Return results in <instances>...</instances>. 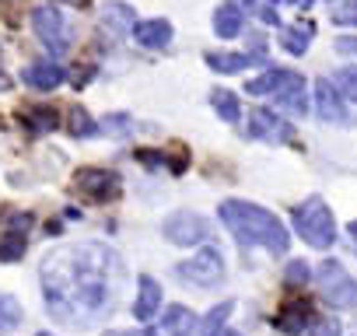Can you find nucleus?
Listing matches in <instances>:
<instances>
[{"label": "nucleus", "instance_id": "obj_1", "mask_svg": "<svg viewBox=\"0 0 357 336\" xmlns=\"http://www.w3.org/2000/svg\"><path fill=\"white\" fill-rule=\"evenodd\" d=\"M39 280L50 315L60 326L88 329L112 315L126 284V266L109 245L77 242L46 256Z\"/></svg>", "mask_w": 357, "mask_h": 336}, {"label": "nucleus", "instance_id": "obj_2", "mask_svg": "<svg viewBox=\"0 0 357 336\" xmlns=\"http://www.w3.org/2000/svg\"><path fill=\"white\" fill-rule=\"evenodd\" d=\"M218 214L228 224V231L245 245H263L266 252H287V245H291V235L280 224V217L249 200H225L218 207Z\"/></svg>", "mask_w": 357, "mask_h": 336}, {"label": "nucleus", "instance_id": "obj_20", "mask_svg": "<svg viewBox=\"0 0 357 336\" xmlns=\"http://www.w3.org/2000/svg\"><path fill=\"white\" fill-rule=\"evenodd\" d=\"M291 77H294V70H277V67H273V70H266V74L252 77V81L245 84V91H249V95H256V98H259V95H273V91H277V88H284Z\"/></svg>", "mask_w": 357, "mask_h": 336}, {"label": "nucleus", "instance_id": "obj_23", "mask_svg": "<svg viewBox=\"0 0 357 336\" xmlns=\"http://www.w3.org/2000/svg\"><path fill=\"white\" fill-rule=\"evenodd\" d=\"M67 130H70V137H77V140H88V137H95V133H98V119H91V112H84V109L77 105V109H70Z\"/></svg>", "mask_w": 357, "mask_h": 336}, {"label": "nucleus", "instance_id": "obj_15", "mask_svg": "<svg viewBox=\"0 0 357 336\" xmlns=\"http://www.w3.org/2000/svg\"><path fill=\"white\" fill-rule=\"evenodd\" d=\"M161 308V284L154 277H140L137 280V301H133V315L140 322H151Z\"/></svg>", "mask_w": 357, "mask_h": 336}, {"label": "nucleus", "instance_id": "obj_10", "mask_svg": "<svg viewBox=\"0 0 357 336\" xmlns=\"http://www.w3.org/2000/svg\"><path fill=\"white\" fill-rule=\"evenodd\" d=\"M259 63H266L263 49H252V53H207V67L218 70V74H242V70L259 67Z\"/></svg>", "mask_w": 357, "mask_h": 336}, {"label": "nucleus", "instance_id": "obj_12", "mask_svg": "<svg viewBox=\"0 0 357 336\" xmlns=\"http://www.w3.org/2000/svg\"><path fill=\"white\" fill-rule=\"evenodd\" d=\"M63 77H67L63 67L60 63H50V60H39V63H32V67L22 70V81L29 88H36V91H53V88L63 84Z\"/></svg>", "mask_w": 357, "mask_h": 336}, {"label": "nucleus", "instance_id": "obj_39", "mask_svg": "<svg viewBox=\"0 0 357 336\" xmlns=\"http://www.w3.org/2000/svg\"><path fill=\"white\" fill-rule=\"evenodd\" d=\"M39 336H46V333H39Z\"/></svg>", "mask_w": 357, "mask_h": 336}, {"label": "nucleus", "instance_id": "obj_3", "mask_svg": "<svg viewBox=\"0 0 357 336\" xmlns=\"http://www.w3.org/2000/svg\"><path fill=\"white\" fill-rule=\"evenodd\" d=\"M294 231L312 249H329L336 242V221H333V211L322 204V197H308L305 204L294 207Z\"/></svg>", "mask_w": 357, "mask_h": 336}, {"label": "nucleus", "instance_id": "obj_35", "mask_svg": "<svg viewBox=\"0 0 357 336\" xmlns=\"http://www.w3.org/2000/svg\"><path fill=\"white\" fill-rule=\"evenodd\" d=\"M109 336H154L151 329H137V333H109Z\"/></svg>", "mask_w": 357, "mask_h": 336}, {"label": "nucleus", "instance_id": "obj_11", "mask_svg": "<svg viewBox=\"0 0 357 336\" xmlns=\"http://www.w3.org/2000/svg\"><path fill=\"white\" fill-rule=\"evenodd\" d=\"M315 109H319V119H326V123H347L343 98L329 77H319V84H315Z\"/></svg>", "mask_w": 357, "mask_h": 336}, {"label": "nucleus", "instance_id": "obj_4", "mask_svg": "<svg viewBox=\"0 0 357 336\" xmlns=\"http://www.w3.org/2000/svg\"><path fill=\"white\" fill-rule=\"evenodd\" d=\"M175 273L183 277V284H190V287H197V291H207V287L225 284V259H221V249H218V245H204L197 256H190L186 263H178Z\"/></svg>", "mask_w": 357, "mask_h": 336}, {"label": "nucleus", "instance_id": "obj_17", "mask_svg": "<svg viewBox=\"0 0 357 336\" xmlns=\"http://www.w3.org/2000/svg\"><path fill=\"white\" fill-rule=\"evenodd\" d=\"M273 98H277V105L284 109V112H294V116H305L308 112V95H305V77L301 74H294L284 88H277L273 91Z\"/></svg>", "mask_w": 357, "mask_h": 336}, {"label": "nucleus", "instance_id": "obj_38", "mask_svg": "<svg viewBox=\"0 0 357 336\" xmlns=\"http://www.w3.org/2000/svg\"><path fill=\"white\" fill-rule=\"evenodd\" d=\"M350 238H354V242H357V221H354V224H350Z\"/></svg>", "mask_w": 357, "mask_h": 336}, {"label": "nucleus", "instance_id": "obj_24", "mask_svg": "<svg viewBox=\"0 0 357 336\" xmlns=\"http://www.w3.org/2000/svg\"><path fill=\"white\" fill-rule=\"evenodd\" d=\"M329 81H333V88L340 91V98L357 102V67H340Z\"/></svg>", "mask_w": 357, "mask_h": 336}, {"label": "nucleus", "instance_id": "obj_36", "mask_svg": "<svg viewBox=\"0 0 357 336\" xmlns=\"http://www.w3.org/2000/svg\"><path fill=\"white\" fill-rule=\"evenodd\" d=\"M211 336H242V333H235V329H218V333H211Z\"/></svg>", "mask_w": 357, "mask_h": 336}, {"label": "nucleus", "instance_id": "obj_34", "mask_svg": "<svg viewBox=\"0 0 357 336\" xmlns=\"http://www.w3.org/2000/svg\"><path fill=\"white\" fill-rule=\"evenodd\" d=\"M336 49H340V53H354V56H357V39H336Z\"/></svg>", "mask_w": 357, "mask_h": 336}, {"label": "nucleus", "instance_id": "obj_5", "mask_svg": "<svg viewBox=\"0 0 357 336\" xmlns=\"http://www.w3.org/2000/svg\"><path fill=\"white\" fill-rule=\"evenodd\" d=\"M319 291L322 298L333 305V308H357V280L336 263V259H326L319 266Z\"/></svg>", "mask_w": 357, "mask_h": 336}, {"label": "nucleus", "instance_id": "obj_26", "mask_svg": "<svg viewBox=\"0 0 357 336\" xmlns=\"http://www.w3.org/2000/svg\"><path fill=\"white\" fill-rule=\"evenodd\" d=\"M29 123H32L36 130L50 133V130L60 126V116H56V109H29Z\"/></svg>", "mask_w": 357, "mask_h": 336}, {"label": "nucleus", "instance_id": "obj_29", "mask_svg": "<svg viewBox=\"0 0 357 336\" xmlns=\"http://www.w3.org/2000/svg\"><path fill=\"white\" fill-rule=\"evenodd\" d=\"M231 308H235V301H221V305H218V308H214V312L204 319V329H207V336H211V333H218V329L225 326V319L231 315Z\"/></svg>", "mask_w": 357, "mask_h": 336}, {"label": "nucleus", "instance_id": "obj_16", "mask_svg": "<svg viewBox=\"0 0 357 336\" xmlns=\"http://www.w3.org/2000/svg\"><path fill=\"white\" fill-rule=\"evenodd\" d=\"M242 29H245V11H242V4L228 0V4H221V8L214 11V32H218L221 39H238Z\"/></svg>", "mask_w": 357, "mask_h": 336}, {"label": "nucleus", "instance_id": "obj_21", "mask_svg": "<svg viewBox=\"0 0 357 336\" xmlns=\"http://www.w3.org/2000/svg\"><path fill=\"white\" fill-rule=\"evenodd\" d=\"M165 329H168V336H193L197 333V315L183 305H175V308L165 312Z\"/></svg>", "mask_w": 357, "mask_h": 336}, {"label": "nucleus", "instance_id": "obj_7", "mask_svg": "<svg viewBox=\"0 0 357 336\" xmlns=\"http://www.w3.org/2000/svg\"><path fill=\"white\" fill-rule=\"evenodd\" d=\"M74 186H77L88 200L109 204V200L119 197L123 179H119V172H112V168H81V172L74 176Z\"/></svg>", "mask_w": 357, "mask_h": 336}, {"label": "nucleus", "instance_id": "obj_8", "mask_svg": "<svg viewBox=\"0 0 357 336\" xmlns=\"http://www.w3.org/2000/svg\"><path fill=\"white\" fill-rule=\"evenodd\" d=\"M207 235H211V224L200 214H193V211H178V214H172L165 221V238L172 245H183V249L186 245H200Z\"/></svg>", "mask_w": 357, "mask_h": 336}, {"label": "nucleus", "instance_id": "obj_37", "mask_svg": "<svg viewBox=\"0 0 357 336\" xmlns=\"http://www.w3.org/2000/svg\"><path fill=\"white\" fill-rule=\"evenodd\" d=\"M291 4H298V8H312L315 0H291Z\"/></svg>", "mask_w": 357, "mask_h": 336}, {"label": "nucleus", "instance_id": "obj_6", "mask_svg": "<svg viewBox=\"0 0 357 336\" xmlns=\"http://www.w3.org/2000/svg\"><path fill=\"white\" fill-rule=\"evenodd\" d=\"M32 29H36V36L43 39V46H46L50 53L63 56V53L70 49V29H67L63 15H60L53 4L32 11Z\"/></svg>", "mask_w": 357, "mask_h": 336}, {"label": "nucleus", "instance_id": "obj_33", "mask_svg": "<svg viewBox=\"0 0 357 336\" xmlns=\"http://www.w3.org/2000/svg\"><path fill=\"white\" fill-rule=\"evenodd\" d=\"M259 22H263V25H280V15H277V4H270V0H266V4L259 8Z\"/></svg>", "mask_w": 357, "mask_h": 336}, {"label": "nucleus", "instance_id": "obj_14", "mask_svg": "<svg viewBox=\"0 0 357 336\" xmlns=\"http://www.w3.org/2000/svg\"><path fill=\"white\" fill-rule=\"evenodd\" d=\"M144 49H165L172 43V22L165 18H151V22H137L133 32H130Z\"/></svg>", "mask_w": 357, "mask_h": 336}, {"label": "nucleus", "instance_id": "obj_19", "mask_svg": "<svg viewBox=\"0 0 357 336\" xmlns=\"http://www.w3.org/2000/svg\"><path fill=\"white\" fill-rule=\"evenodd\" d=\"M312 36H315V25H312V22H298V25H291V29H284V36H280V46H284L287 53H294V56H301V53L308 49V43H312Z\"/></svg>", "mask_w": 357, "mask_h": 336}, {"label": "nucleus", "instance_id": "obj_18", "mask_svg": "<svg viewBox=\"0 0 357 336\" xmlns=\"http://www.w3.org/2000/svg\"><path fill=\"white\" fill-rule=\"evenodd\" d=\"M308 319H312V305H308V301H291V305H284V308L277 312L273 326H277L284 336H301V329H305Z\"/></svg>", "mask_w": 357, "mask_h": 336}, {"label": "nucleus", "instance_id": "obj_25", "mask_svg": "<svg viewBox=\"0 0 357 336\" xmlns=\"http://www.w3.org/2000/svg\"><path fill=\"white\" fill-rule=\"evenodd\" d=\"M18 322H22V308H18V301L8 298V294H0V329H15Z\"/></svg>", "mask_w": 357, "mask_h": 336}, {"label": "nucleus", "instance_id": "obj_27", "mask_svg": "<svg viewBox=\"0 0 357 336\" xmlns=\"http://www.w3.org/2000/svg\"><path fill=\"white\" fill-rule=\"evenodd\" d=\"M130 126H133V123H130L126 112H112V116H105V119L98 123V130H105V133H112V137H119V140L130 133Z\"/></svg>", "mask_w": 357, "mask_h": 336}, {"label": "nucleus", "instance_id": "obj_9", "mask_svg": "<svg viewBox=\"0 0 357 336\" xmlns=\"http://www.w3.org/2000/svg\"><path fill=\"white\" fill-rule=\"evenodd\" d=\"M249 133L252 140H270V144H294V126L287 119H280L277 112L256 109L249 119Z\"/></svg>", "mask_w": 357, "mask_h": 336}, {"label": "nucleus", "instance_id": "obj_13", "mask_svg": "<svg viewBox=\"0 0 357 336\" xmlns=\"http://www.w3.org/2000/svg\"><path fill=\"white\" fill-rule=\"evenodd\" d=\"M98 18H102V25H105L112 36H126V32H133V25H137V15H133V8L126 4V0H109V4H102Z\"/></svg>", "mask_w": 357, "mask_h": 336}, {"label": "nucleus", "instance_id": "obj_32", "mask_svg": "<svg viewBox=\"0 0 357 336\" xmlns=\"http://www.w3.org/2000/svg\"><path fill=\"white\" fill-rule=\"evenodd\" d=\"M312 336H343V326H340L336 319H315Z\"/></svg>", "mask_w": 357, "mask_h": 336}, {"label": "nucleus", "instance_id": "obj_28", "mask_svg": "<svg viewBox=\"0 0 357 336\" xmlns=\"http://www.w3.org/2000/svg\"><path fill=\"white\" fill-rule=\"evenodd\" d=\"M25 256V238L18 235L15 238V231L4 238V242H0V259H4V263H15V259H22Z\"/></svg>", "mask_w": 357, "mask_h": 336}, {"label": "nucleus", "instance_id": "obj_22", "mask_svg": "<svg viewBox=\"0 0 357 336\" xmlns=\"http://www.w3.org/2000/svg\"><path fill=\"white\" fill-rule=\"evenodd\" d=\"M211 105L218 109V116H221L225 123H238V119H242V102H238V95L228 91V88H214V91H211Z\"/></svg>", "mask_w": 357, "mask_h": 336}, {"label": "nucleus", "instance_id": "obj_30", "mask_svg": "<svg viewBox=\"0 0 357 336\" xmlns=\"http://www.w3.org/2000/svg\"><path fill=\"white\" fill-rule=\"evenodd\" d=\"M284 277H287V284H291V287H305V284H308V277H312V270H308V263H305V259H294V263L287 266V273H284Z\"/></svg>", "mask_w": 357, "mask_h": 336}, {"label": "nucleus", "instance_id": "obj_31", "mask_svg": "<svg viewBox=\"0 0 357 336\" xmlns=\"http://www.w3.org/2000/svg\"><path fill=\"white\" fill-rule=\"evenodd\" d=\"M333 22H336V25H350V29H357V0H347V4L333 8Z\"/></svg>", "mask_w": 357, "mask_h": 336}]
</instances>
